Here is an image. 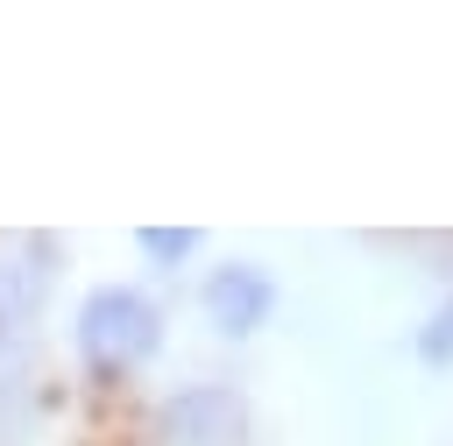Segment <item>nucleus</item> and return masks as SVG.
<instances>
[{
    "label": "nucleus",
    "mask_w": 453,
    "mask_h": 446,
    "mask_svg": "<svg viewBox=\"0 0 453 446\" xmlns=\"http://www.w3.org/2000/svg\"><path fill=\"white\" fill-rule=\"evenodd\" d=\"M156 347H163V311L127 283H99L71 319V354L92 382H127Z\"/></svg>",
    "instance_id": "nucleus-1"
},
{
    "label": "nucleus",
    "mask_w": 453,
    "mask_h": 446,
    "mask_svg": "<svg viewBox=\"0 0 453 446\" xmlns=\"http://www.w3.org/2000/svg\"><path fill=\"white\" fill-rule=\"evenodd\" d=\"M156 446H248V396L234 382H184L156 404Z\"/></svg>",
    "instance_id": "nucleus-2"
},
{
    "label": "nucleus",
    "mask_w": 453,
    "mask_h": 446,
    "mask_svg": "<svg viewBox=\"0 0 453 446\" xmlns=\"http://www.w3.org/2000/svg\"><path fill=\"white\" fill-rule=\"evenodd\" d=\"M198 311H205L212 333L248 340V333H262L269 311H276V276H269L262 262H219V269L205 276V290H198Z\"/></svg>",
    "instance_id": "nucleus-3"
},
{
    "label": "nucleus",
    "mask_w": 453,
    "mask_h": 446,
    "mask_svg": "<svg viewBox=\"0 0 453 446\" xmlns=\"http://www.w3.org/2000/svg\"><path fill=\"white\" fill-rule=\"evenodd\" d=\"M50 248H57L50 234H14V241H7V255H14V262H42ZM7 276H21V297H14V319H21V311H35V297H42V283H50V269H0V283H7Z\"/></svg>",
    "instance_id": "nucleus-4"
},
{
    "label": "nucleus",
    "mask_w": 453,
    "mask_h": 446,
    "mask_svg": "<svg viewBox=\"0 0 453 446\" xmlns=\"http://www.w3.org/2000/svg\"><path fill=\"white\" fill-rule=\"evenodd\" d=\"M134 248L149 255V262H163V269H177L191 248H198V227H142L134 234Z\"/></svg>",
    "instance_id": "nucleus-5"
},
{
    "label": "nucleus",
    "mask_w": 453,
    "mask_h": 446,
    "mask_svg": "<svg viewBox=\"0 0 453 446\" xmlns=\"http://www.w3.org/2000/svg\"><path fill=\"white\" fill-rule=\"evenodd\" d=\"M418 354H425L432 368H453V297H446V304L418 326Z\"/></svg>",
    "instance_id": "nucleus-6"
},
{
    "label": "nucleus",
    "mask_w": 453,
    "mask_h": 446,
    "mask_svg": "<svg viewBox=\"0 0 453 446\" xmlns=\"http://www.w3.org/2000/svg\"><path fill=\"white\" fill-rule=\"evenodd\" d=\"M7 326H14V319H7V304H0V340H7Z\"/></svg>",
    "instance_id": "nucleus-7"
}]
</instances>
